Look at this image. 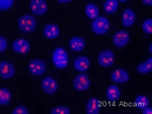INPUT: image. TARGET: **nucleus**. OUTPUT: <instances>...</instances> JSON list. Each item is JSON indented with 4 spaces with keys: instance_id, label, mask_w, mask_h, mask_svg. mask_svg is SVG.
<instances>
[{
    "instance_id": "nucleus-13",
    "label": "nucleus",
    "mask_w": 152,
    "mask_h": 114,
    "mask_svg": "<svg viewBox=\"0 0 152 114\" xmlns=\"http://www.w3.org/2000/svg\"><path fill=\"white\" fill-rule=\"evenodd\" d=\"M43 34L44 37L47 40H56L60 36V27L56 23H48L43 28Z\"/></svg>"
},
{
    "instance_id": "nucleus-29",
    "label": "nucleus",
    "mask_w": 152,
    "mask_h": 114,
    "mask_svg": "<svg viewBox=\"0 0 152 114\" xmlns=\"http://www.w3.org/2000/svg\"><path fill=\"white\" fill-rule=\"evenodd\" d=\"M142 114H152V108L149 106L145 107L143 109H142Z\"/></svg>"
},
{
    "instance_id": "nucleus-22",
    "label": "nucleus",
    "mask_w": 152,
    "mask_h": 114,
    "mask_svg": "<svg viewBox=\"0 0 152 114\" xmlns=\"http://www.w3.org/2000/svg\"><path fill=\"white\" fill-rule=\"evenodd\" d=\"M137 72L141 75H148L152 71V58L148 57L137 66Z\"/></svg>"
},
{
    "instance_id": "nucleus-3",
    "label": "nucleus",
    "mask_w": 152,
    "mask_h": 114,
    "mask_svg": "<svg viewBox=\"0 0 152 114\" xmlns=\"http://www.w3.org/2000/svg\"><path fill=\"white\" fill-rule=\"evenodd\" d=\"M91 31L95 35L104 36L107 34L111 28V22L109 19L104 16H99L92 20L91 24Z\"/></svg>"
},
{
    "instance_id": "nucleus-31",
    "label": "nucleus",
    "mask_w": 152,
    "mask_h": 114,
    "mask_svg": "<svg viewBox=\"0 0 152 114\" xmlns=\"http://www.w3.org/2000/svg\"><path fill=\"white\" fill-rule=\"evenodd\" d=\"M56 1L59 4H68L74 2V0H56Z\"/></svg>"
},
{
    "instance_id": "nucleus-32",
    "label": "nucleus",
    "mask_w": 152,
    "mask_h": 114,
    "mask_svg": "<svg viewBox=\"0 0 152 114\" xmlns=\"http://www.w3.org/2000/svg\"><path fill=\"white\" fill-rule=\"evenodd\" d=\"M149 51H150L151 53H152V44L150 43V45H149Z\"/></svg>"
},
{
    "instance_id": "nucleus-10",
    "label": "nucleus",
    "mask_w": 152,
    "mask_h": 114,
    "mask_svg": "<svg viewBox=\"0 0 152 114\" xmlns=\"http://www.w3.org/2000/svg\"><path fill=\"white\" fill-rule=\"evenodd\" d=\"M72 85L75 90L79 92L86 91L91 85L90 78L85 73L77 75L72 81Z\"/></svg>"
},
{
    "instance_id": "nucleus-27",
    "label": "nucleus",
    "mask_w": 152,
    "mask_h": 114,
    "mask_svg": "<svg viewBox=\"0 0 152 114\" xmlns=\"http://www.w3.org/2000/svg\"><path fill=\"white\" fill-rule=\"evenodd\" d=\"M10 46V42L4 35L0 34V54L7 52Z\"/></svg>"
},
{
    "instance_id": "nucleus-15",
    "label": "nucleus",
    "mask_w": 152,
    "mask_h": 114,
    "mask_svg": "<svg viewBox=\"0 0 152 114\" xmlns=\"http://www.w3.org/2000/svg\"><path fill=\"white\" fill-rule=\"evenodd\" d=\"M135 12L131 8H126L121 15V24L124 28H129L132 27L136 21Z\"/></svg>"
},
{
    "instance_id": "nucleus-24",
    "label": "nucleus",
    "mask_w": 152,
    "mask_h": 114,
    "mask_svg": "<svg viewBox=\"0 0 152 114\" xmlns=\"http://www.w3.org/2000/svg\"><path fill=\"white\" fill-rule=\"evenodd\" d=\"M135 104L138 109H143L145 107H148L150 104V100L146 95H138L135 99Z\"/></svg>"
},
{
    "instance_id": "nucleus-9",
    "label": "nucleus",
    "mask_w": 152,
    "mask_h": 114,
    "mask_svg": "<svg viewBox=\"0 0 152 114\" xmlns=\"http://www.w3.org/2000/svg\"><path fill=\"white\" fill-rule=\"evenodd\" d=\"M28 8L34 15L43 16L48 12L49 5L47 0H30Z\"/></svg>"
},
{
    "instance_id": "nucleus-14",
    "label": "nucleus",
    "mask_w": 152,
    "mask_h": 114,
    "mask_svg": "<svg viewBox=\"0 0 152 114\" xmlns=\"http://www.w3.org/2000/svg\"><path fill=\"white\" fill-rule=\"evenodd\" d=\"M73 67L78 72H86L91 67V60L88 56H78L74 59Z\"/></svg>"
},
{
    "instance_id": "nucleus-26",
    "label": "nucleus",
    "mask_w": 152,
    "mask_h": 114,
    "mask_svg": "<svg viewBox=\"0 0 152 114\" xmlns=\"http://www.w3.org/2000/svg\"><path fill=\"white\" fill-rule=\"evenodd\" d=\"M142 30L145 34H152V19L151 18H145L142 24Z\"/></svg>"
},
{
    "instance_id": "nucleus-33",
    "label": "nucleus",
    "mask_w": 152,
    "mask_h": 114,
    "mask_svg": "<svg viewBox=\"0 0 152 114\" xmlns=\"http://www.w3.org/2000/svg\"><path fill=\"white\" fill-rule=\"evenodd\" d=\"M119 1V2H128L129 0H118Z\"/></svg>"
},
{
    "instance_id": "nucleus-6",
    "label": "nucleus",
    "mask_w": 152,
    "mask_h": 114,
    "mask_svg": "<svg viewBox=\"0 0 152 114\" xmlns=\"http://www.w3.org/2000/svg\"><path fill=\"white\" fill-rule=\"evenodd\" d=\"M97 61L101 67L109 69L112 67L116 62V56L112 50L105 49L99 53Z\"/></svg>"
},
{
    "instance_id": "nucleus-19",
    "label": "nucleus",
    "mask_w": 152,
    "mask_h": 114,
    "mask_svg": "<svg viewBox=\"0 0 152 114\" xmlns=\"http://www.w3.org/2000/svg\"><path fill=\"white\" fill-rule=\"evenodd\" d=\"M13 97L10 89L5 87H0V107H5L11 104Z\"/></svg>"
},
{
    "instance_id": "nucleus-30",
    "label": "nucleus",
    "mask_w": 152,
    "mask_h": 114,
    "mask_svg": "<svg viewBox=\"0 0 152 114\" xmlns=\"http://www.w3.org/2000/svg\"><path fill=\"white\" fill-rule=\"evenodd\" d=\"M142 2L145 6H148L151 7L152 5V0H142Z\"/></svg>"
},
{
    "instance_id": "nucleus-4",
    "label": "nucleus",
    "mask_w": 152,
    "mask_h": 114,
    "mask_svg": "<svg viewBox=\"0 0 152 114\" xmlns=\"http://www.w3.org/2000/svg\"><path fill=\"white\" fill-rule=\"evenodd\" d=\"M9 48L16 55L24 56L31 51V45L29 40L26 38L16 37L10 42Z\"/></svg>"
},
{
    "instance_id": "nucleus-7",
    "label": "nucleus",
    "mask_w": 152,
    "mask_h": 114,
    "mask_svg": "<svg viewBox=\"0 0 152 114\" xmlns=\"http://www.w3.org/2000/svg\"><path fill=\"white\" fill-rule=\"evenodd\" d=\"M131 37L128 31L122 29L119 30L113 34L112 43L116 48H124L130 43Z\"/></svg>"
},
{
    "instance_id": "nucleus-20",
    "label": "nucleus",
    "mask_w": 152,
    "mask_h": 114,
    "mask_svg": "<svg viewBox=\"0 0 152 114\" xmlns=\"http://www.w3.org/2000/svg\"><path fill=\"white\" fill-rule=\"evenodd\" d=\"M85 14L90 20H94L100 16V9L95 3H88L85 7Z\"/></svg>"
},
{
    "instance_id": "nucleus-12",
    "label": "nucleus",
    "mask_w": 152,
    "mask_h": 114,
    "mask_svg": "<svg viewBox=\"0 0 152 114\" xmlns=\"http://www.w3.org/2000/svg\"><path fill=\"white\" fill-rule=\"evenodd\" d=\"M130 75L128 71L123 68L113 69L110 74V79L115 84H125L130 80Z\"/></svg>"
},
{
    "instance_id": "nucleus-5",
    "label": "nucleus",
    "mask_w": 152,
    "mask_h": 114,
    "mask_svg": "<svg viewBox=\"0 0 152 114\" xmlns=\"http://www.w3.org/2000/svg\"><path fill=\"white\" fill-rule=\"evenodd\" d=\"M17 69L13 62L9 59H0V78L9 81L14 78Z\"/></svg>"
},
{
    "instance_id": "nucleus-28",
    "label": "nucleus",
    "mask_w": 152,
    "mask_h": 114,
    "mask_svg": "<svg viewBox=\"0 0 152 114\" xmlns=\"http://www.w3.org/2000/svg\"><path fill=\"white\" fill-rule=\"evenodd\" d=\"M12 114H29L30 111L28 107L24 105H18L11 110Z\"/></svg>"
},
{
    "instance_id": "nucleus-8",
    "label": "nucleus",
    "mask_w": 152,
    "mask_h": 114,
    "mask_svg": "<svg viewBox=\"0 0 152 114\" xmlns=\"http://www.w3.org/2000/svg\"><path fill=\"white\" fill-rule=\"evenodd\" d=\"M28 69L31 75L36 77H40L46 72L47 64L43 59L34 58L29 61L28 64Z\"/></svg>"
},
{
    "instance_id": "nucleus-11",
    "label": "nucleus",
    "mask_w": 152,
    "mask_h": 114,
    "mask_svg": "<svg viewBox=\"0 0 152 114\" xmlns=\"http://www.w3.org/2000/svg\"><path fill=\"white\" fill-rule=\"evenodd\" d=\"M40 88L43 93L48 95L56 94L59 89V83L54 78L51 76H47L42 79L40 82Z\"/></svg>"
},
{
    "instance_id": "nucleus-25",
    "label": "nucleus",
    "mask_w": 152,
    "mask_h": 114,
    "mask_svg": "<svg viewBox=\"0 0 152 114\" xmlns=\"http://www.w3.org/2000/svg\"><path fill=\"white\" fill-rule=\"evenodd\" d=\"M50 114H70L71 110L69 107L65 105H58L52 108L50 112Z\"/></svg>"
},
{
    "instance_id": "nucleus-23",
    "label": "nucleus",
    "mask_w": 152,
    "mask_h": 114,
    "mask_svg": "<svg viewBox=\"0 0 152 114\" xmlns=\"http://www.w3.org/2000/svg\"><path fill=\"white\" fill-rule=\"evenodd\" d=\"M16 0H0V12L7 13L14 9Z\"/></svg>"
},
{
    "instance_id": "nucleus-1",
    "label": "nucleus",
    "mask_w": 152,
    "mask_h": 114,
    "mask_svg": "<svg viewBox=\"0 0 152 114\" xmlns=\"http://www.w3.org/2000/svg\"><path fill=\"white\" fill-rule=\"evenodd\" d=\"M16 25L20 32L28 34L36 31L38 25V21L34 15L25 13V14L21 15L18 18Z\"/></svg>"
},
{
    "instance_id": "nucleus-17",
    "label": "nucleus",
    "mask_w": 152,
    "mask_h": 114,
    "mask_svg": "<svg viewBox=\"0 0 152 114\" xmlns=\"http://www.w3.org/2000/svg\"><path fill=\"white\" fill-rule=\"evenodd\" d=\"M101 111V102L97 97H92L88 100L85 106L87 114H99Z\"/></svg>"
},
{
    "instance_id": "nucleus-18",
    "label": "nucleus",
    "mask_w": 152,
    "mask_h": 114,
    "mask_svg": "<svg viewBox=\"0 0 152 114\" xmlns=\"http://www.w3.org/2000/svg\"><path fill=\"white\" fill-rule=\"evenodd\" d=\"M121 97V90L117 85H112L107 87L106 90V98L110 103L116 102Z\"/></svg>"
},
{
    "instance_id": "nucleus-21",
    "label": "nucleus",
    "mask_w": 152,
    "mask_h": 114,
    "mask_svg": "<svg viewBox=\"0 0 152 114\" xmlns=\"http://www.w3.org/2000/svg\"><path fill=\"white\" fill-rule=\"evenodd\" d=\"M119 5L118 0H105L103 4V9L107 15H113L117 12Z\"/></svg>"
},
{
    "instance_id": "nucleus-16",
    "label": "nucleus",
    "mask_w": 152,
    "mask_h": 114,
    "mask_svg": "<svg viewBox=\"0 0 152 114\" xmlns=\"http://www.w3.org/2000/svg\"><path fill=\"white\" fill-rule=\"evenodd\" d=\"M86 40L79 36H74L69 40V49L75 53L82 52L86 47Z\"/></svg>"
},
{
    "instance_id": "nucleus-2",
    "label": "nucleus",
    "mask_w": 152,
    "mask_h": 114,
    "mask_svg": "<svg viewBox=\"0 0 152 114\" xmlns=\"http://www.w3.org/2000/svg\"><path fill=\"white\" fill-rule=\"evenodd\" d=\"M53 65L58 69H65L69 66V55L66 49L57 47L53 50L51 56Z\"/></svg>"
}]
</instances>
